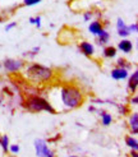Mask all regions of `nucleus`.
Segmentation results:
<instances>
[{"label": "nucleus", "mask_w": 138, "mask_h": 157, "mask_svg": "<svg viewBox=\"0 0 138 157\" xmlns=\"http://www.w3.org/2000/svg\"><path fill=\"white\" fill-rule=\"evenodd\" d=\"M59 104L61 106L60 111H72L81 107L84 104V92L79 86L74 83H64L58 88Z\"/></svg>", "instance_id": "obj_1"}, {"label": "nucleus", "mask_w": 138, "mask_h": 157, "mask_svg": "<svg viewBox=\"0 0 138 157\" xmlns=\"http://www.w3.org/2000/svg\"><path fill=\"white\" fill-rule=\"evenodd\" d=\"M55 72L40 63H31L25 67V77L32 84H46L52 81Z\"/></svg>", "instance_id": "obj_2"}, {"label": "nucleus", "mask_w": 138, "mask_h": 157, "mask_svg": "<svg viewBox=\"0 0 138 157\" xmlns=\"http://www.w3.org/2000/svg\"><path fill=\"white\" fill-rule=\"evenodd\" d=\"M22 107L28 113L32 114H37V113H50L52 115L58 114L56 109L52 106V104L49 100H46L45 97L36 95V93H29V95L26 96V98L21 102Z\"/></svg>", "instance_id": "obj_3"}, {"label": "nucleus", "mask_w": 138, "mask_h": 157, "mask_svg": "<svg viewBox=\"0 0 138 157\" xmlns=\"http://www.w3.org/2000/svg\"><path fill=\"white\" fill-rule=\"evenodd\" d=\"M3 64V70L8 74L18 73L21 70L25 69L26 61L22 59H14V58H6L4 61H2Z\"/></svg>", "instance_id": "obj_4"}, {"label": "nucleus", "mask_w": 138, "mask_h": 157, "mask_svg": "<svg viewBox=\"0 0 138 157\" xmlns=\"http://www.w3.org/2000/svg\"><path fill=\"white\" fill-rule=\"evenodd\" d=\"M33 147H35V153L37 157H45L50 150L49 142L42 138H36L33 140Z\"/></svg>", "instance_id": "obj_5"}, {"label": "nucleus", "mask_w": 138, "mask_h": 157, "mask_svg": "<svg viewBox=\"0 0 138 157\" xmlns=\"http://www.w3.org/2000/svg\"><path fill=\"white\" fill-rule=\"evenodd\" d=\"M78 51L87 58H94L95 56V45L90 41L83 40L78 44Z\"/></svg>", "instance_id": "obj_6"}, {"label": "nucleus", "mask_w": 138, "mask_h": 157, "mask_svg": "<svg viewBox=\"0 0 138 157\" xmlns=\"http://www.w3.org/2000/svg\"><path fill=\"white\" fill-rule=\"evenodd\" d=\"M128 83H127V90L130 95L137 93V88H138V70L134 69L132 73L128 75Z\"/></svg>", "instance_id": "obj_7"}, {"label": "nucleus", "mask_w": 138, "mask_h": 157, "mask_svg": "<svg viewBox=\"0 0 138 157\" xmlns=\"http://www.w3.org/2000/svg\"><path fill=\"white\" fill-rule=\"evenodd\" d=\"M128 129L130 136H136L138 134V113L137 111H130L128 115Z\"/></svg>", "instance_id": "obj_8"}, {"label": "nucleus", "mask_w": 138, "mask_h": 157, "mask_svg": "<svg viewBox=\"0 0 138 157\" xmlns=\"http://www.w3.org/2000/svg\"><path fill=\"white\" fill-rule=\"evenodd\" d=\"M129 75V70L124 68H119V67H114L110 70V77L114 81H125Z\"/></svg>", "instance_id": "obj_9"}, {"label": "nucleus", "mask_w": 138, "mask_h": 157, "mask_svg": "<svg viewBox=\"0 0 138 157\" xmlns=\"http://www.w3.org/2000/svg\"><path fill=\"white\" fill-rule=\"evenodd\" d=\"M96 113L100 116V123H101L102 127H109L113 123V115L109 111H106L104 109H97Z\"/></svg>", "instance_id": "obj_10"}, {"label": "nucleus", "mask_w": 138, "mask_h": 157, "mask_svg": "<svg viewBox=\"0 0 138 157\" xmlns=\"http://www.w3.org/2000/svg\"><path fill=\"white\" fill-rule=\"evenodd\" d=\"M104 29V25H102V21L100 19H92L88 25V32L92 35V36H97L101 31Z\"/></svg>", "instance_id": "obj_11"}, {"label": "nucleus", "mask_w": 138, "mask_h": 157, "mask_svg": "<svg viewBox=\"0 0 138 157\" xmlns=\"http://www.w3.org/2000/svg\"><path fill=\"white\" fill-rule=\"evenodd\" d=\"M117 49L119 51H121L123 54H130L133 51V42L129 40V38H121L118 42Z\"/></svg>", "instance_id": "obj_12"}, {"label": "nucleus", "mask_w": 138, "mask_h": 157, "mask_svg": "<svg viewBox=\"0 0 138 157\" xmlns=\"http://www.w3.org/2000/svg\"><path fill=\"white\" fill-rule=\"evenodd\" d=\"M110 33L107 32V29H102L101 32H100L97 36H96V44L100 45V46H106V45H109L110 42Z\"/></svg>", "instance_id": "obj_13"}, {"label": "nucleus", "mask_w": 138, "mask_h": 157, "mask_svg": "<svg viewBox=\"0 0 138 157\" xmlns=\"http://www.w3.org/2000/svg\"><path fill=\"white\" fill-rule=\"evenodd\" d=\"M117 55H118V49L115 46H111V45L104 46L102 56L105 59H114V58H117Z\"/></svg>", "instance_id": "obj_14"}, {"label": "nucleus", "mask_w": 138, "mask_h": 157, "mask_svg": "<svg viewBox=\"0 0 138 157\" xmlns=\"http://www.w3.org/2000/svg\"><path fill=\"white\" fill-rule=\"evenodd\" d=\"M125 144L129 150H137L138 151V140H137V137L136 136H127L125 137Z\"/></svg>", "instance_id": "obj_15"}, {"label": "nucleus", "mask_w": 138, "mask_h": 157, "mask_svg": "<svg viewBox=\"0 0 138 157\" xmlns=\"http://www.w3.org/2000/svg\"><path fill=\"white\" fill-rule=\"evenodd\" d=\"M115 67L124 68V69L130 70V69H132V63L128 61V60L124 59V58H118V59H117V63H115Z\"/></svg>", "instance_id": "obj_16"}, {"label": "nucleus", "mask_w": 138, "mask_h": 157, "mask_svg": "<svg viewBox=\"0 0 138 157\" xmlns=\"http://www.w3.org/2000/svg\"><path fill=\"white\" fill-rule=\"evenodd\" d=\"M0 147L4 153L8 152V148H9V137L6 134H0Z\"/></svg>", "instance_id": "obj_17"}, {"label": "nucleus", "mask_w": 138, "mask_h": 157, "mask_svg": "<svg viewBox=\"0 0 138 157\" xmlns=\"http://www.w3.org/2000/svg\"><path fill=\"white\" fill-rule=\"evenodd\" d=\"M118 109L119 111V115L121 116H127L130 114V106L129 105H125V104H117V106H115Z\"/></svg>", "instance_id": "obj_18"}, {"label": "nucleus", "mask_w": 138, "mask_h": 157, "mask_svg": "<svg viewBox=\"0 0 138 157\" xmlns=\"http://www.w3.org/2000/svg\"><path fill=\"white\" fill-rule=\"evenodd\" d=\"M40 51H41L40 46H35V48H32L29 51H27V52L23 54V56H25V58H29V59H33L36 55H38V52H40Z\"/></svg>", "instance_id": "obj_19"}, {"label": "nucleus", "mask_w": 138, "mask_h": 157, "mask_svg": "<svg viewBox=\"0 0 138 157\" xmlns=\"http://www.w3.org/2000/svg\"><path fill=\"white\" fill-rule=\"evenodd\" d=\"M41 21H42L41 15H36V17H29V19H28L29 25H33V26H36V28H41V26H42Z\"/></svg>", "instance_id": "obj_20"}, {"label": "nucleus", "mask_w": 138, "mask_h": 157, "mask_svg": "<svg viewBox=\"0 0 138 157\" xmlns=\"http://www.w3.org/2000/svg\"><path fill=\"white\" fill-rule=\"evenodd\" d=\"M117 32H118V36H119V37H121V38H128V37L130 36V32L128 31V26L117 29Z\"/></svg>", "instance_id": "obj_21"}, {"label": "nucleus", "mask_w": 138, "mask_h": 157, "mask_svg": "<svg viewBox=\"0 0 138 157\" xmlns=\"http://www.w3.org/2000/svg\"><path fill=\"white\" fill-rule=\"evenodd\" d=\"M94 15H95V13L92 10H86V12H83L82 18H83L84 22H91L92 19H94Z\"/></svg>", "instance_id": "obj_22"}, {"label": "nucleus", "mask_w": 138, "mask_h": 157, "mask_svg": "<svg viewBox=\"0 0 138 157\" xmlns=\"http://www.w3.org/2000/svg\"><path fill=\"white\" fill-rule=\"evenodd\" d=\"M8 152H10L12 155H18L21 152V147L19 144H9V148H8Z\"/></svg>", "instance_id": "obj_23"}, {"label": "nucleus", "mask_w": 138, "mask_h": 157, "mask_svg": "<svg viewBox=\"0 0 138 157\" xmlns=\"http://www.w3.org/2000/svg\"><path fill=\"white\" fill-rule=\"evenodd\" d=\"M128 105H129V106H137V105H138V96H137V93H133V95H130L129 101H128Z\"/></svg>", "instance_id": "obj_24"}, {"label": "nucleus", "mask_w": 138, "mask_h": 157, "mask_svg": "<svg viewBox=\"0 0 138 157\" xmlns=\"http://www.w3.org/2000/svg\"><path fill=\"white\" fill-rule=\"evenodd\" d=\"M41 2H42V0H23L22 4L25 6H33V5L40 4Z\"/></svg>", "instance_id": "obj_25"}, {"label": "nucleus", "mask_w": 138, "mask_h": 157, "mask_svg": "<svg viewBox=\"0 0 138 157\" xmlns=\"http://www.w3.org/2000/svg\"><path fill=\"white\" fill-rule=\"evenodd\" d=\"M127 26H128V31L130 33H137L138 32V25L136 22H133L132 25H127Z\"/></svg>", "instance_id": "obj_26"}, {"label": "nucleus", "mask_w": 138, "mask_h": 157, "mask_svg": "<svg viewBox=\"0 0 138 157\" xmlns=\"http://www.w3.org/2000/svg\"><path fill=\"white\" fill-rule=\"evenodd\" d=\"M15 27H17V22H10V23H6L5 27H4V29L8 32V31H10V29H13V28H15Z\"/></svg>", "instance_id": "obj_27"}, {"label": "nucleus", "mask_w": 138, "mask_h": 157, "mask_svg": "<svg viewBox=\"0 0 138 157\" xmlns=\"http://www.w3.org/2000/svg\"><path fill=\"white\" fill-rule=\"evenodd\" d=\"M92 104H96V105H104V104H105V100H101V98H95V100H92Z\"/></svg>", "instance_id": "obj_28"}, {"label": "nucleus", "mask_w": 138, "mask_h": 157, "mask_svg": "<svg viewBox=\"0 0 138 157\" xmlns=\"http://www.w3.org/2000/svg\"><path fill=\"white\" fill-rule=\"evenodd\" d=\"M87 110H88L90 113H96V111H97V107H96L94 104H91V105L87 107Z\"/></svg>", "instance_id": "obj_29"}, {"label": "nucleus", "mask_w": 138, "mask_h": 157, "mask_svg": "<svg viewBox=\"0 0 138 157\" xmlns=\"http://www.w3.org/2000/svg\"><path fill=\"white\" fill-rule=\"evenodd\" d=\"M129 157H138V151L137 150H130Z\"/></svg>", "instance_id": "obj_30"}, {"label": "nucleus", "mask_w": 138, "mask_h": 157, "mask_svg": "<svg viewBox=\"0 0 138 157\" xmlns=\"http://www.w3.org/2000/svg\"><path fill=\"white\" fill-rule=\"evenodd\" d=\"M45 157H56V156H55V152H54L52 150H49V152H48V155H46Z\"/></svg>", "instance_id": "obj_31"}, {"label": "nucleus", "mask_w": 138, "mask_h": 157, "mask_svg": "<svg viewBox=\"0 0 138 157\" xmlns=\"http://www.w3.org/2000/svg\"><path fill=\"white\" fill-rule=\"evenodd\" d=\"M2 70H3V64H2V61H0V73H2Z\"/></svg>", "instance_id": "obj_32"}, {"label": "nucleus", "mask_w": 138, "mask_h": 157, "mask_svg": "<svg viewBox=\"0 0 138 157\" xmlns=\"http://www.w3.org/2000/svg\"><path fill=\"white\" fill-rule=\"evenodd\" d=\"M4 22V17H2V15H0V23H3Z\"/></svg>", "instance_id": "obj_33"}, {"label": "nucleus", "mask_w": 138, "mask_h": 157, "mask_svg": "<svg viewBox=\"0 0 138 157\" xmlns=\"http://www.w3.org/2000/svg\"><path fill=\"white\" fill-rule=\"evenodd\" d=\"M69 157H81V156H78V155H71Z\"/></svg>", "instance_id": "obj_34"}, {"label": "nucleus", "mask_w": 138, "mask_h": 157, "mask_svg": "<svg viewBox=\"0 0 138 157\" xmlns=\"http://www.w3.org/2000/svg\"><path fill=\"white\" fill-rule=\"evenodd\" d=\"M10 157H14V155H13V156H10Z\"/></svg>", "instance_id": "obj_35"}, {"label": "nucleus", "mask_w": 138, "mask_h": 157, "mask_svg": "<svg viewBox=\"0 0 138 157\" xmlns=\"http://www.w3.org/2000/svg\"><path fill=\"white\" fill-rule=\"evenodd\" d=\"M0 83H2V79H0Z\"/></svg>", "instance_id": "obj_36"}]
</instances>
